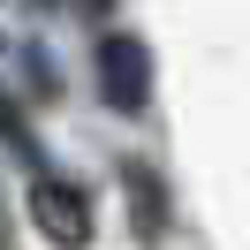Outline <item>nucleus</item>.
I'll return each mask as SVG.
<instances>
[{"label": "nucleus", "mask_w": 250, "mask_h": 250, "mask_svg": "<svg viewBox=\"0 0 250 250\" xmlns=\"http://www.w3.org/2000/svg\"><path fill=\"white\" fill-rule=\"evenodd\" d=\"M129 182H137V228L152 235L159 220H167V212H159V182H144V174H129Z\"/></svg>", "instance_id": "obj_3"}, {"label": "nucleus", "mask_w": 250, "mask_h": 250, "mask_svg": "<svg viewBox=\"0 0 250 250\" xmlns=\"http://www.w3.org/2000/svg\"><path fill=\"white\" fill-rule=\"evenodd\" d=\"M91 76H99V99L114 114H144L152 106V46L137 31H106L91 46Z\"/></svg>", "instance_id": "obj_1"}, {"label": "nucleus", "mask_w": 250, "mask_h": 250, "mask_svg": "<svg viewBox=\"0 0 250 250\" xmlns=\"http://www.w3.org/2000/svg\"><path fill=\"white\" fill-rule=\"evenodd\" d=\"M31 228L53 250H83L91 243V197L68 174H31Z\"/></svg>", "instance_id": "obj_2"}]
</instances>
